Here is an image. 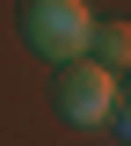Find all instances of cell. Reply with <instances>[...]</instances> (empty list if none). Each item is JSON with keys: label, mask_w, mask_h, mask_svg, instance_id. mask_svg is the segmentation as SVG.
Listing matches in <instances>:
<instances>
[{"label": "cell", "mask_w": 131, "mask_h": 146, "mask_svg": "<svg viewBox=\"0 0 131 146\" xmlns=\"http://www.w3.org/2000/svg\"><path fill=\"white\" fill-rule=\"evenodd\" d=\"M88 36H95L88 0H22V44L29 51L73 66V58H88Z\"/></svg>", "instance_id": "cell-1"}, {"label": "cell", "mask_w": 131, "mask_h": 146, "mask_svg": "<svg viewBox=\"0 0 131 146\" xmlns=\"http://www.w3.org/2000/svg\"><path fill=\"white\" fill-rule=\"evenodd\" d=\"M58 117L66 124H109L117 117V73L102 58H73V66H58Z\"/></svg>", "instance_id": "cell-2"}, {"label": "cell", "mask_w": 131, "mask_h": 146, "mask_svg": "<svg viewBox=\"0 0 131 146\" xmlns=\"http://www.w3.org/2000/svg\"><path fill=\"white\" fill-rule=\"evenodd\" d=\"M88 58H102V66H131V22H95V36H88Z\"/></svg>", "instance_id": "cell-3"}, {"label": "cell", "mask_w": 131, "mask_h": 146, "mask_svg": "<svg viewBox=\"0 0 131 146\" xmlns=\"http://www.w3.org/2000/svg\"><path fill=\"white\" fill-rule=\"evenodd\" d=\"M109 124H117V131L131 139V95H124V88H117V117H109Z\"/></svg>", "instance_id": "cell-4"}]
</instances>
